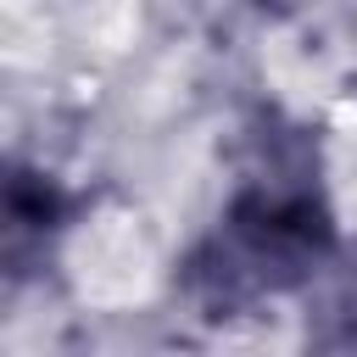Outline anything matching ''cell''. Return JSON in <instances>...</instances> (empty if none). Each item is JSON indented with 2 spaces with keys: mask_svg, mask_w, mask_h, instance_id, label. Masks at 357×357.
<instances>
[{
  "mask_svg": "<svg viewBox=\"0 0 357 357\" xmlns=\"http://www.w3.org/2000/svg\"><path fill=\"white\" fill-rule=\"evenodd\" d=\"M329 257V212L301 184H245L206 251L190 262V284L212 307H234L251 296H279L301 284Z\"/></svg>",
  "mask_w": 357,
  "mask_h": 357,
  "instance_id": "6da1fadb",
  "label": "cell"
},
{
  "mask_svg": "<svg viewBox=\"0 0 357 357\" xmlns=\"http://www.w3.org/2000/svg\"><path fill=\"white\" fill-rule=\"evenodd\" d=\"M340 340L357 346V279H351V290H346V301H340Z\"/></svg>",
  "mask_w": 357,
  "mask_h": 357,
  "instance_id": "7a4b0ae2",
  "label": "cell"
}]
</instances>
